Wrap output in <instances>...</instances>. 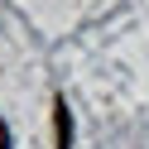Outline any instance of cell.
Segmentation results:
<instances>
[{"instance_id": "1", "label": "cell", "mask_w": 149, "mask_h": 149, "mask_svg": "<svg viewBox=\"0 0 149 149\" xmlns=\"http://www.w3.org/2000/svg\"><path fill=\"white\" fill-rule=\"evenodd\" d=\"M53 130H58V149H72V116H68V101H53Z\"/></svg>"}, {"instance_id": "2", "label": "cell", "mask_w": 149, "mask_h": 149, "mask_svg": "<svg viewBox=\"0 0 149 149\" xmlns=\"http://www.w3.org/2000/svg\"><path fill=\"white\" fill-rule=\"evenodd\" d=\"M0 149H10V130H5V120H0Z\"/></svg>"}]
</instances>
